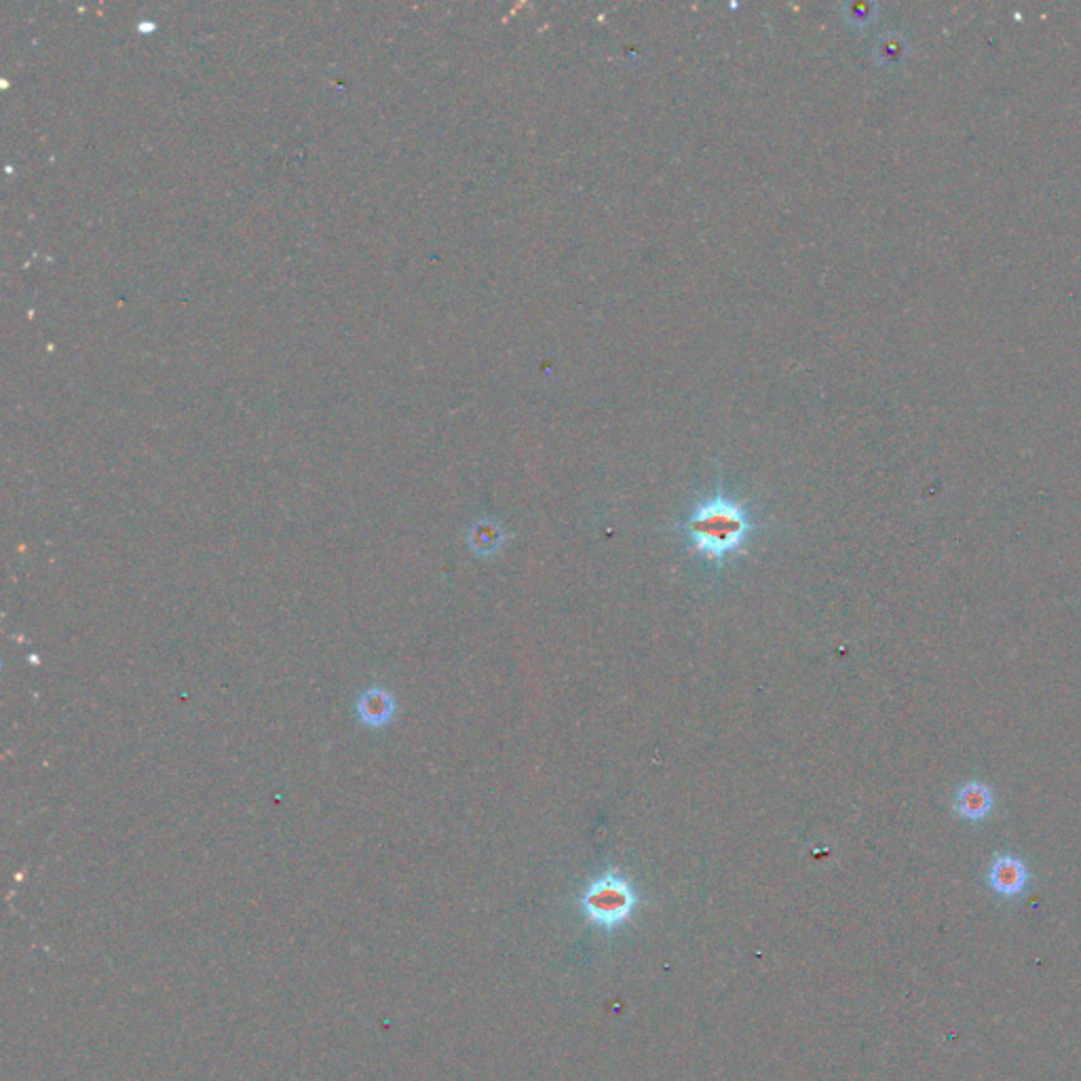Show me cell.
<instances>
[{
  "label": "cell",
  "instance_id": "1",
  "mask_svg": "<svg viewBox=\"0 0 1081 1081\" xmlns=\"http://www.w3.org/2000/svg\"><path fill=\"white\" fill-rule=\"evenodd\" d=\"M691 547L710 562H723L744 547L750 535V518L744 507L727 497L699 503L685 522Z\"/></svg>",
  "mask_w": 1081,
  "mask_h": 1081
},
{
  "label": "cell",
  "instance_id": "2",
  "mask_svg": "<svg viewBox=\"0 0 1081 1081\" xmlns=\"http://www.w3.org/2000/svg\"><path fill=\"white\" fill-rule=\"evenodd\" d=\"M636 904L632 885L619 875H604L587 887L583 908L587 917L602 927L619 925L630 917Z\"/></svg>",
  "mask_w": 1081,
  "mask_h": 1081
},
{
  "label": "cell",
  "instance_id": "3",
  "mask_svg": "<svg viewBox=\"0 0 1081 1081\" xmlns=\"http://www.w3.org/2000/svg\"><path fill=\"white\" fill-rule=\"evenodd\" d=\"M355 710L364 725L378 729L391 723V718L395 716V701L389 691L381 687H372L359 695Z\"/></svg>",
  "mask_w": 1081,
  "mask_h": 1081
},
{
  "label": "cell",
  "instance_id": "4",
  "mask_svg": "<svg viewBox=\"0 0 1081 1081\" xmlns=\"http://www.w3.org/2000/svg\"><path fill=\"white\" fill-rule=\"evenodd\" d=\"M1027 868L1016 858L1003 856L991 868V885L1001 896H1018L1027 885Z\"/></svg>",
  "mask_w": 1081,
  "mask_h": 1081
},
{
  "label": "cell",
  "instance_id": "5",
  "mask_svg": "<svg viewBox=\"0 0 1081 1081\" xmlns=\"http://www.w3.org/2000/svg\"><path fill=\"white\" fill-rule=\"evenodd\" d=\"M957 807H959L961 815H965V818L980 820V818H984L986 813L991 811L993 796L984 786L970 784V786L961 788L959 799H957Z\"/></svg>",
  "mask_w": 1081,
  "mask_h": 1081
},
{
  "label": "cell",
  "instance_id": "6",
  "mask_svg": "<svg viewBox=\"0 0 1081 1081\" xmlns=\"http://www.w3.org/2000/svg\"><path fill=\"white\" fill-rule=\"evenodd\" d=\"M503 533L501 528L490 524V522H480L476 524V528L471 530V537H469V543L473 547V552L476 554H482V556H490L495 554L501 549L503 545Z\"/></svg>",
  "mask_w": 1081,
  "mask_h": 1081
}]
</instances>
